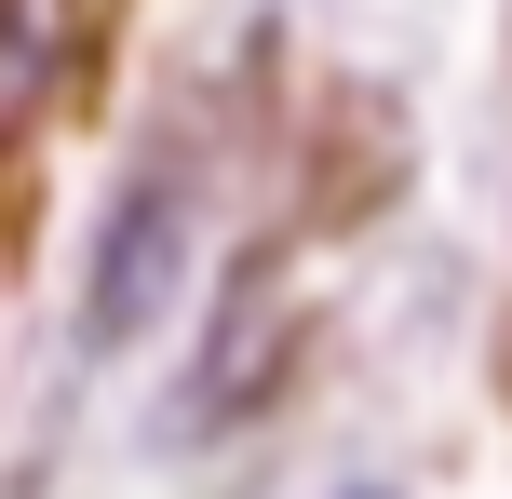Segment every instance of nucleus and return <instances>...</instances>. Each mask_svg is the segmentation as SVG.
<instances>
[{"instance_id":"f257e3e1","label":"nucleus","mask_w":512,"mask_h":499,"mask_svg":"<svg viewBox=\"0 0 512 499\" xmlns=\"http://www.w3.org/2000/svg\"><path fill=\"white\" fill-rule=\"evenodd\" d=\"M176 243H189V189H176V162H149V176L108 203V243H95V297H81V324H95V338H135V324H162Z\"/></svg>"},{"instance_id":"f03ea898","label":"nucleus","mask_w":512,"mask_h":499,"mask_svg":"<svg viewBox=\"0 0 512 499\" xmlns=\"http://www.w3.org/2000/svg\"><path fill=\"white\" fill-rule=\"evenodd\" d=\"M81 41H95V0H0V149L54 122V95L81 81Z\"/></svg>"}]
</instances>
